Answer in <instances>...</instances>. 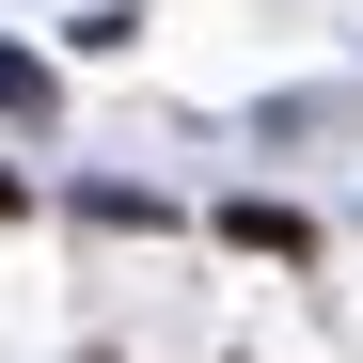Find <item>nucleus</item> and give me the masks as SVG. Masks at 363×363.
I'll list each match as a JSON object with an SVG mask.
<instances>
[{
  "mask_svg": "<svg viewBox=\"0 0 363 363\" xmlns=\"http://www.w3.org/2000/svg\"><path fill=\"white\" fill-rule=\"evenodd\" d=\"M0 206H16V174H0Z\"/></svg>",
  "mask_w": 363,
  "mask_h": 363,
  "instance_id": "obj_2",
  "label": "nucleus"
},
{
  "mask_svg": "<svg viewBox=\"0 0 363 363\" xmlns=\"http://www.w3.org/2000/svg\"><path fill=\"white\" fill-rule=\"evenodd\" d=\"M0 111H16V127L48 111V64H32V48H0Z\"/></svg>",
  "mask_w": 363,
  "mask_h": 363,
  "instance_id": "obj_1",
  "label": "nucleus"
}]
</instances>
